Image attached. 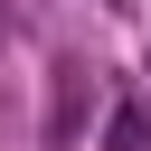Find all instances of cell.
Listing matches in <instances>:
<instances>
[{"mask_svg": "<svg viewBox=\"0 0 151 151\" xmlns=\"http://www.w3.org/2000/svg\"><path fill=\"white\" fill-rule=\"evenodd\" d=\"M76 123H85V66H57V113H47V132L66 142Z\"/></svg>", "mask_w": 151, "mask_h": 151, "instance_id": "obj_1", "label": "cell"}, {"mask_svg": "<svg viewBox=\"0 0 151 151\" xmlns=\"http://www.w3.org/2000/svg\"><path fill=\"white\" fill-rule=\"evenodd\" d=\"M142 142H151V123H142V104H123L113 113V151H142Z\"/></svg>", "mask_w": 151, "mask_h": 151, "instance_id": "obj_2", "label": "cell"}]
</instances>
